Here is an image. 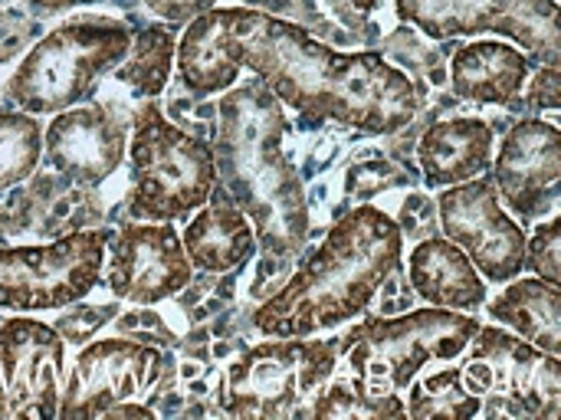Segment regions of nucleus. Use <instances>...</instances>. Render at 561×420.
<instances>
[{
    "label": "nucleus",
    "instance_id": "nucleus-1",
    "mask_svg": "<svg viewBox=\"0 0 561 420\" xmlns=\"http://www.w3.org/2000/svg\"><path fill=\"white\" fill-rule=\"evenodd\" d=\"M220 26L240 66L299 109L365 135H388L417 115L414 82L378 53H339L302 26L247 7H220Z\"/></svg>",
    "mask_w": 561,
    "mask_h": 420
},
{
    "label": "nucleus",
    "instance_id": "nucleus-2",
    "mask_svg": "<svg viewBox=\"0 0 561 420\" xmlns=\"http://www.w3.org/2000/svg\"><path fill=\"white\" fill-rule=\"evenodd\" d=\"M404 250L401 227L378 207L345 214L322 247L253 316L270 339H306L362 316Z\"/></svg>",
    "mask_w": 561,
    "mask_h": 420
},
{
    "label": "nucleus",
    "instance_id": "nucleus-3",
    "mask_svg": "<svg viewBox=\"0 0 561 420\" xmlns=\"http://www.w3.org/2000/svg\"><path fill=\"white\" fill-rule=\"evenodd\" d=\"M283 112L263 82L230 92L220 102L217 158L227 194L256 217L266 263L283 266L306 240V204L293 164L283 158Z\"/></svg>",
    "mask_w": 561,
    "mask_h": 420
},
{
    "label": "nucleus",
    "instance_id": "nucleus-4",
    "mask_svg": "<svg viewBox=\"0 0 561 420\" xmlns=\"http://www.w3.org/2000/svg\"><path fill=\"white\" fill-rule=\"evenodd\" d=\"M131 46V30L115 20H72L46 33L3 86V99L26 115H56L89 95Z\"/></svg>",
    "mask_w": 561,
    "mask_h": 420
},
{
    "label": "nucleus",
    "instance_id": "nucleus-5",
    "mask_svg": "<svg viewBox=\"0 0 561 420\" xmlns=\"http://www.w3.org/2000/svg\"><path fill=\"white\" fill-rule=\"evenodd\" d=\"M131 178V214L151 224H174L207 204L217 188V158L201 138L171 125L148 102L135 115Z\"/></svg>",
    "mask_w": 561,
    "mask_h": 420
},
{
    "label": "nucleus",
    "instance_id": "nucleus-6",
    "mask_svg": "<svg viewBox=\"0 0 561 420\" xmlns=\"http://www.w3.org/2000/svg\"><path fill=\"white\" fill-rule=\"evenodd\" d=\"M480 319L457 309H417L398 319H365L345 339V365L381 395L408 388L427 362H450L467 352Z\"/></svg>",
    "mask_w": 561,
    "mask_h": 420
},
{
    "label": "nucleus",
    "instance_id": "nucleus-7",
    "mask_svg": "<svg viewBox=\"0 0 561 420\" xmlns=\"http://www.w3.org/2000/svg\"><path fill=\"white\" fill-rule=\"evenodd\" d=\"M335 365V342H309V336L260 342L230 365L220 411L230 418H309V405L332 382Z\"/></svg>",
    "mask_w": 561,
    "mask_h": 420
},
{
    "label": "nucleus",
    "instance_id": "nucleus-8",
    "mask_svg": "<svg viewBox=\"0 0 561 420\" xmlns=\"http://www.w3.org/2000/svg\"><path fill=\"white\" fill-rule=\"evenodd\" d=\"M460 368L486 418H561V362L506 329L480 326Z\"/></svg>",
    "mask_w": 561,
    "mask_h": 420
},
{
    "label": "nucleus",
    "instance_id": "nucleus-9",
    "mask_svg": "<svg viewBox=\"0 0 561 420\" xmlns=\"http://www.w3.org/2000/svg\"><path fill=\"white\" fill-rule=\"evenodd\" d=\"M398 16L431 39L500 33L542 66L561 59L559 0H398Z\"/></svg>",
    "mask_w": 561,
    "mask_h": 420
},
{
    "label": "nucleus",
    "instance_id": "nucleus-10",
    "mask_svg": "<svg viewBox=\"0 0 561 420\" xmlns=\"http://www.w3.org/2000/svg\"><path fill=\"white\" fill-rule=\"evenodd\" d=\"M102 234H72L46 247H0V306L16 313L79 303L102 276Z\"/></svg>",
    "mask_w": 561,
    "mask_h": 420
},
{
    "label": "nucleus",
    "instance_id": "nucleus-11",
    "mask_svg": "<svg viewBox=\"0 0 561 420\" xmlns=\"http://www.w3.org/2000/svg\"><path fill=\"white\" fill-rule=\"evenodd\" d=\"M440 224L450 243H457L480 276L490 283H510L526 266V234L500 207L496 184L480 174L463 184H450L440 201Z\"/></svg>",
    "mask_w": 561,
    "mask_h": 420
},
{
    "label": "nucleus",
    "instance_id": "nucleus-12",
    "mask_svg": "<svg viewBox=\"0 0 561 420\" xmlns=\"http://www.w3.org/2000/svg\"><path fill=\"white\" fill-rule=\"evenodd\" d=\"M168 359L141 342L102 339L79 352L56 418H105L118 401L141 398L164 375Z\"/></svg>",
    "mask_w": 561,
    "mask_h": 420
},
{
    "label": "nucleus",
    "instance_id": "nucleus-13",
    "mask_svg": "<svg viewBox=\"0 0 561 420\" xmlns=\"http://www.w3.org/2000/svg\"><path fill=\"white\" fill-rule=\"evenodd\" d=\"M62 352V336L36 319L20 316L0 326V418H56Z\"/></svg>",
    "mask_w": 561,
    "mask_h": 420
},
{
    "label": "nucleus",
    "instance_id": "nucleus-14",
    "mask_svg": "<svg viewBox=\"0 0 561 420\" xmlns=\"http://www.w3.org/2000/svg\"><path fill=\"white\" fill-rule=\"evenodd\" d=\"M194 276V263L184 253L171 224H128L112 243L108 290L138 306H154L181 293Z\"/></svg>",
    "mask_w": 561,
    "mask_h": 420
},
{
    "label": "nucleus",
    "instance_id": "nucleus-15",
    "mask_svg": "<svg viewBox=\"0 0 561 420\" xmlns=\"http://www.w3.org/2000/svg\"><path fill=\"white\" fill-rule=\"evenodd\" d=\"M493 184L526 224L556 214L561 194L559 128L539 118L519 122L503 138V148L493 161Z\"/></svg>",
    "mask_w": 561,
    "mask_h": 420
},
{
    "label": "nucleus",
    "instance_id": "nucleus-16",
    "mask_svg": "<svg viewBox=\"0 0 561 420\" xmlns=\"http://www.w3.org/2000/svg\"><path fill=\"white\" fill-rule=\"evenodd\" d=\"M43 141L49 164L79 184L105 181L125 155V132L108 105H79L56 112Z\"/></svg>",
    "mask_w": 561,
    "mask_h": 420
},
{
    "label": "nucleus",
    "instance_id": "nucleus-17",
    "mask_svg": "<svg viewBox=\"0 0 561 420\" xmlns=\"http://www.w3.org/2000/svg\"><path fill=\"white\" fill-rule=\"evenodd\" d=\"M187 260L204 273H227L256 253V230L250 214L237 207L227 188H214L207 207L194 214L181 234Z\"/></svg>",
    "mask_w": 561,
    "mask_h": 420
},
{
    "label": "nucleus",
    "instance_id": "nucleus-18",
    "mask_svg": "<svg viewBox=\"0 0 561 420\" xmlns=\"http://www.w3.org/2000/svg\"><path fill=\"white\" fill-rule=\"evenodd\" d=\"M411 286L414 293L437 309L477 313L486 303V286L467 253L450 243L447 237H431L414 247L411 263Z\"/></svg>",
    "mask_w": 561,
    "mask_h": 420
},
{
    "label": "nucleus",
    "instance_id": "nucleus-19",
    "mask_svg": "<svg viewBox=\"0 0 561 420\" xmlns=\"http://www.w3.org/2000/svg\"><path fill=\"white\" fill-rule=\"evenodd\" d=\"M417 161L427 184L447 188L480 178L493 164V132L483 118H447L424 132Z\"/></svg>",
    "mask_w": 561,
    "mask_h": 420
},
{
    "label": "nucleus",
    "instance_id": "nucleus-20",
    "mask_svg": "<svg viewBox=\"0 0 561 420\" xmlns=\"http://www.w3.org/2000/svg\"><path fill=\"white\" fill-rule=\"evenodd\" d=\"M529 79V59L500 39H480L463 46L450 63V82L460 99L480 105L513 102Z\"/></svg>",
    "mask_w": 561,
    "mask_h": 420
},
{
    "label": "nucleus",
    "instance_id": "nucleus-21",
    "mask_svg": "<svg viewBox=\"0 0 561 420\" xmlns=\"http://www.w3.org/2000/svg\"><path fill=\"white\" fill-rule=\"evenodd\" d=\"M174 59H178V72L184 86L197 95H217L230 89L243 72V66L237 63V56L230 53L224 39L217 7L191 20V26L184 30L174 49Z\"/></svg>",
    "mask_w": 561,
    "mask_h": 420
},
{
    "label": "nucleus",
    "instance_id": "nucleus-22",
    "mask_svg": "<svg viewBox=\"0 0 561 420\" xmlns=\"http://www.w3.org/2000/svg\"><path fill=\"white\" fill-rule=\"evenodd\" d=\"M490 316L536 349L549 355L561 352V286H552L539 276L516 283L510 280V290H503V296L490 303Z\"/></svg>",
    "mask_w": 561,
    "mask_h": 420
},
{
    "label": "nucleus",
    "instance_id": "nucleus-23",
    "mask_svg": "<svg viewBox=\"0 0 561 420\" xmlns=\"http://www.w3.org/2000/svg\"><path fill=\"white\" fill-rule=\"evenodd\" d=\"M174 36L171 26H145L138 36H131V46L125 59L112 69L118 82L131 86L138 95H158L168 86L171 63H174Z\"/></svg>",
    "mask_w": 561,
    "mask_h": 420
},
{
    "label": "nucleus",
    "instance_id": "nucleus-24",
    "mask_svg": "<svg viewBox=\"0 0 561 420\" xmlns=\"http://www.w3.org/2000/svg\"><path fill=\"white\" fill-rule=\"evenodd\" d=\"M408 388H411L408 405H404V415L408 418L467 420L480 415V398L467 388L460 368L434 372V375H427L421 382H411Z\"/></svg>",
    "mask_w": 561,
    "mask_h": 420
},
{
    "label": "nucleus",
    "instance_id": "nucleus-25",
    "mask_svg": "<svg viewBox=\"0 0 561 420\" xmlns=\"http://www.w3.org/2000/svg\"><path fill=\"white\" fill-rule=\"evenodd\" d=\"M309 418H352V420H388L404 418V401L398 395H381L368 388L362 378H335L329 388L316 395L309 405Z\"/></svg>",
    "mask_w": 561,
    "mask_h": 420
},
{
    "label": "nucleus",
    "instance_id": "nucleus-26",
    "mask_svg": "<svg viewBox=\"0 0 561 420\" xmlns=\"http://www.w3.org/2000/svg\"><path fill=\"white\" fill-rule=\"evenodd\" d=\"M43 132L26 112H0V191L26 181L36 171Z\"/></svg>",
    "mask_w": 561,
    "mask_h": 420
},
{
    "label": "nucleus",
    "instance_id": "nucleus-27",
    "mask_svg": "<svg viewBox=\"0 0 561 420\" xmlns=\"http://www.w3.org/2000/svg\"><path fill=\"white\" fill-rule=\"evenodd\" d=\"M561 220L552 214L546 224L536 227L533 240H526V266L536 270L539 280L561 286Z\"/></svg>",
    "mask_w": 561,
    "mask_h": 420
},
{
    "label": "nucleus",
    "instance_id": "nucleus-28",
    "mask_svg": "<svg viewBox=\"0 0 561 420\" xmlns=\"http://www.w3.org/2000/svg\"><path fill=\"white\" fill-rule=\"evenodd\" d=\"M217 0H145V7L168 23H191L194 16L214 10Z\"/></svg>",
    "mask_w": 561,
    "mask_h": 420
},
{
    "label": "nucleus",
    "instance_id": "nucleus-29",
    "mask_svg": "<svg viewBox=\"0 0 561 420\" xmlns=\"http://www.w3.org/2000/svg\"><path fill=\"white\" fill-rule=\"evenodd\" d=\"M529 102H533L536 109H559V102H561L559 66H546V69H539V72H536V82H533Z\"/></svg>",
    "mask_w": 561,
    "mask_h": 420
},
{
    "label": "nucleus",
    "instance_id": "nucleus-30",
    "mask_svg": "<svg viewBox=\"0 0 561 420\" xmlns=\"http://www.w3.org/2000/svg\"><path fill=\"white\" fill-rule=\"evenodd\" d=\"M105 418H151V411L141 408V405H125V401H118V405H112V408L105 411Z\"/></svg>",
    "mask_w": 561,
    "mask_h": 420
},
{
    "label": "nucleus",
    "instance_id": "nucleus-31",
    "mask_svg": "<svg viewBox=\"0 0 561 420\" xmlns=\"http://www.w3.org/2000/svg\"><path fill=\"white\" fill-rule=\"evenodd\" d=\"M33 7H39V10H59V7H72V3H79V0H30Z\"/></svg>",
    "mask_w": 561,
    "mask_h": 420
},
{
    "label": "nucleus",
    "instance_id": "nucleus-32",
    "mask_svg": "<svg viewBox=\"0 0 561 420\" xmlns=\"http://www.w3.org/2000/svg\"><path fill=\"white\" fill-rule=\"evenodd\" d=\"M352 7H358V10H375V7H381V0H352Z\"/></svg>",
    "mask_w": 561,
    "mask_h": 420
}]
</instances>
